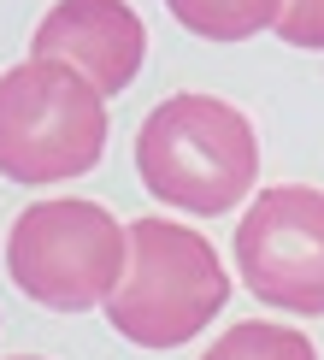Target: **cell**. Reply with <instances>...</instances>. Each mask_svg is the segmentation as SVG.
Returning <instances> with one entry per match:
<instances>
[{
    "instance_id": "7",
    "label": "cell",
    "mask_w": 324,
    "mask_h": 360,
    "mask_svg": "<svg viewBox=\"0 0 324 360\" xmlns=\"http://www.w3.org/2000/svg\"><path fill=\"white\" fill-rule=\"evenodd\" d=\"M166 6L201 41H248L283 18V0H166Z\"/></svg>"
},
{
    "instance_id": "1",
    "label": "cell",
    "mask_w": 324,
    "mask_h": 360,
    "mask_svg": "<svg viewBox=\"0 0 324 360\" xmlns=\"http://www.w3.org/2000/svg\"><path fill=\"white\" fill-rule=\"evenodd\" d=\"M136 172L159 207L218 219L248 201L259 177V136L248 112L218 95H171L136 130Z\"/></svg>"
},
{
    "instance_id": "3",
    "label": "cell",
    "mask_w": 324,
    "mask_h": 360,
    "mask_svg": "<svg viewBox=\"0 0 324 360\" xmlns=\"http://www.w3.org/2000/svg\"><path fill=\"white\" fill-rule=\"evenodd\" d=\"M130 272V224H118L100 201H36L6 231V278L48 313L107 307Z\"/></svg>"
},
{
    "instance_id": "6",
    "label": "cell",
    "mask_w": 324,
    "mask_h": 360,
    "mask_svg": "<svg viewBox=\"0 0 324 360\" xmlns=\"http://www.w3.org/2000/svg\"><path fill=\"white\" fill-rule=\"evenodd\" d=\"M29 59H53L88 77L100 95H124L147 59V30L124 0H53L29 36Z\"/></svg>"
},
{
    "instance_id": "9",
    "label": "cell",
    "mask_w": 324,
    "mask_h": 360,
    "mask_svg": "<svg viewBox=\"0 0 324 360\" xmlns=\"http://www.w3.org/2000/svg\"><path fill=\"white\" fill-rule=\"evenodd\" d=\"M277 36H283L289 48H313V53H324V0H283Z\"/></svg>"
},
{
    "instance_id": "4",
    "label": "cell",
    "mask_w": 324,
    "mask_h": 360,
    "mask_svg": "<svg viewBox=\"0 0 324 360\" xmlns=\"http://www.w3.org/2000/svg\"><path fill=\"white\" fill-rule=\"evenodd\" d=\"M107 154V95L71 65L24 59L0 77V177L65 184Z\"/></svg>"
},
{
    "instance_id": "8",
    "label": "cell",
    "mask_w": 324,
    "mask_h": 360,
    "mask_svg": "<svg viewBox=\"0 0 324 360\" xmlns=\"http://www.w3.org/2000/svg\"><path fill=\"white\" fill-rule=\"evenodd\" d=\"M201 360H318V349H313L301 331H295V325H277V319H242V325H230V331L218 337Z\"/></svg>"
},
{
    "instance_id": "2",
    "label": "cell",
    "mask_w": 324,
    "mask_h": 360,
    "mask_svg": "<svg viewBox=\"0 0 324 360\" xmlns=\"http://www.w3.org/2000/svg\"><path fill=\"white\" fill-rule=\"evenodd\" d=\"M230 302V272L212 243L177 219L130 224V272L107 302V325L136 349H183Z\"/></svg>"
},
{
    "instance_id": "10",
    "label": "cell",
    "mask_w": 324,
    "mask_h": 360,
    "mask_svg": "<svg viewBox=\"0 0 324 360\" xmlns=\"http://www.w3.org/2000/svg\"><path fill=\"white\" fill-rule=\"evenodd\" d=\"M12 360H41V354H12Z\"/></svg>"
},
{
    "instance_id": "5",
    "label": "cell",
    "mask_w": 324,
    "mask_h": 360,
    "mask_svg": "<svg viewBox=\"0 0 324 360\" xmlns=\"http://www.w3.org/2000/svg\"><path fill=\"white\" fill-rule=\"evenodd\" d=\"M236 272L254 302L324 319V189L271 184L236 219Z\"/></svg>"
}]
</instances>
